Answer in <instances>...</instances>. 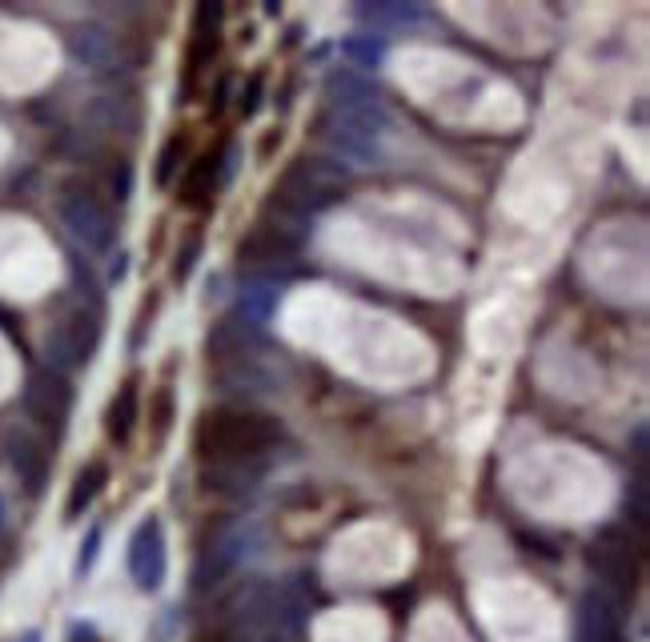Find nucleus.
Instances as JSON below:
<instances>
[{"instance_id":"11","label":"nucleus","mask_w":650,"mask_h":642,"mask_svg":"<svg viewBox=\"0 0 650 642\" xmlns=\"http://www.w3.org/2000/svg\"><path fill=\"white\" fill-rule=\"evenodd\" d=\"M265 458L261 462H205L201 466V482L225 498H249L261 478H265Z\"/></svg>"},{"instance_id":"26","label":"nucleus","mask_w":650,"mask_h":642,"mask_svg":"<svg viewBox=\"0 0 650 642\" xmlns=\"http://www.w3.org/2000/svg\"><path fill=\"white\" fill-rule=\"evenodd\" d=\"M153 313H157V301H153V305H145V309H141V317H137V330H133V342H129L133 350H141V346H145V330H153V326H149Z\"/></svg>"},{"instance_id":"8","label":"nucleus","mask_w":650,"mask_h":642,"mask_svg":"<svg viewBox=\"0 0 650 642\" xmlns=\"http://www.w3.org/2000/svg\"><path fill=\"white\" fill-rule=\"evenodd\" d=\"M25 410L45 434L61 438L69 426V414H73V386L65 382V374H57V370L37 374L25 390Z\"/></svg>"},{"instance_id":"18","label":"nucleus","mask_w":650,"mask_h":642,"mask_svg":"<svg viewBox=\"0 0 650 642\" xmlns=\"http://www.w3.org/2000/svg\"><path fill=\"white\" fill-rule=\"evenodd\" d=\"M105 482H109V466L105 462H89L81 474H77V482H73V490H69V502H65V518L73 522V518H81L93 502H97V494L105 490Z\"/></svg>"},{"instance_id":"2","label":"nucleus","mask_w":650,"mask_h":642,"mask_svg":"<svg viewBox=\"0 0 650 642\" xmlns=\"http://www.w3.org/2000/svg\"><path fill=\"white\" fill-rule=\"evenodd\" d=\"M346 177H350V169H346L342 161L301 157V161H293V165L285 169V177L277 181L269 205L281 209V213H289V217L309 221L317 209H325V205H334V201H338Z\"/></svg>"},{"instance_id":"30","label":"nucleus","mask_w":650,"mask_h":642,"mask_svg":"<svg viewBox=\"0 0 650 642\" xmlns=\"http://www.w3.org/2000/svg\"><path fill=\"white\" fill-rule=\"evenodd\" d=\"M21 642H41V630H29V634H25Z\"/></svg>"},{"instance_id":"7","label":"nucleus","mask_w":650,"mask_h":642,"mask_svg":"<svg viewBox=\"0 0 650 642\" xmlns=\"http://www.w3.org/2000/svg\"><path fill=\"white\" fill-rule=\"evenodd\" d=\"M129 574L137 582V590L153 594L165 586V574H169V546H165V526L161 518H141L133 538H129Z\"/></svg>"},{"instance_id":"25","label":"nucleus","mask_w":650,"mask_h":642,"mask_svg":"<svg viewBox=\"0 0 650 642\" xmlns=\"http://www.w3.org/2000/svg\"><path fill=\"white\" fill-rule=\"evenodd\" d=\"M109 185H113L117 201H129V193H133V169H129V161H117L109 169Z\"/></svg>"},{"instance_id":"3","label":"nucleus","mask_w":650,"mask_h":642,"mask_svg":"<svg viewBox=\"0 0 650 642\" xmlns=\"http://www.w3.org/2000/svg\"><path fill=\"white\" fill-rule=\"evenodd\" d=\"M97 342H101V313L93 305H77L49 326L45 358L53 362V370H81L93 362Z\"/></svg>"},{"instance_id":"27","label":"nucleus","mask_w":650,"mask_h":642,"mask_svg":"<svg viewBox=\"0 0 650 642\" xmlns=\"http://www.w3.org/2000/svg\"><path fill=\"white\" fill-rule=\"evenodd\" d=\"M169 418H173V398H169V390H165V394L157 398V438H165Z\"/></svg>"},{"instance_id":"16","label":"nucleus","mask_w":650,"mask_h":642,"mask_svg":"<svg viewBox=\"0 0 650 642\" xmlns=\"http://www.w3.org/2000/svg\"><path fill=\"white\" fill-rule=\"evenodd\" d=\"M225 181H229V177H225V161L201 157V161H193V169L185 173L181 201H185V205H205V201L217 193V185H225Z\"/></svg>"},{"instance_id":"14","label":"nucleus","mask_w":650,"mask_h":642,"mask_svg":"<svg viewBox=\"0 0 650 642\" xmlns=\"http://www.w3.org/2000/svg\"><path fill=\"white\" fill-rule=\"evenodd\" d=\"M217 33H221V5H201L193 17V41H189V77L205 69L217 53Z\"/></svg>"},{"instance_id":"29","label":"nucleus","mask_w":650,"mask_h":642,"mask_svg":"<svg viewBox=\"0 0 650 642\" xmlns=\"http://www.w3.org/2000/svg\"><path fill=\"white\" fill-rule=\"evenodd\" d=\"M69 642H97V630H93L89 622H77V626L69 630Z\"/></svg>"},{"instance_id":"5","label":"nucleus","mask_w":650,"mask_h":642,"mask_svg":"<svg viewBox=\"0 0 650 642\" xmlns=\"http://www.w3.org/2000/svg\"><path fill=\"white\" fill-rule=\"evenodd\" d=\"M57 213L65 221V229L89 249V253H109L117 241V221L109 213V205L85 189V185H65L57 197Z\"/></svg>"},{"instance_id":"12","label":"nucleus","mask_w":650,"mask_h":642,"mask_svg":"<svg viewBox=\"0 0 650 642\" xmlns=\"http://www.w3.org/2000/svg\"><path fill=\"white\" fill-rule=\"evenodd\" d=\"M217 386L225 394H273L277 390V378L261 366L257 354H241V358L217 362Z\"/></svg>"},{"instance_id":"17","label":"nucleus","mask_w":650,"mask_h":642,"mask_svg":"<svg viewBox=\"0 0 650 642\" xmlns=\"http://www.w3.org/2000/svg\"><path fill=\"white\" fill-rule=\"evenodd\" d=\"M137 406H141V394H137V382H125L117 390V398L109 402V414H105V426H109V438L113 442H129L133 438V426H137Z\"/></svg>"},{"instance_id":"20","label":"nucleus","mask_w":650,"mask_h":642,"mask_svg":"<svg viewBox=\"0 0 650 642\" xmlns=\"http://www.w3.org/2000/svg\"><path fill=\"white\" fill-rule=\"evenodd\" d=\"M73 53H77L85 65L101 69V73L117 65V41L105 37L101 29H85V33H77V37H73Z\"/></svg>"},{"instance_id":"4","label":"nucleus","mask_w":650,"mask_h":642,"mask_svg":"<svg viewBox=\"0 0 650 642\" xmlns=\"http://www.w3.org/2000/svg\"><path fill=\"white\" fill-rule=\"evenodd\" d=\"M590 566L602 582V594L610 598H622L630 602L634 590H638V578H642V566H638V546L630 542V534L622 526H606L598 530V538L590 542Z\"/></svg>"},{"instance_id":"28","label":"nucleus","mask_w":650,"mask_h":642,"mask_svg":"<svg viewBox=\"0 0 650 642\" xmlns=\"http://www.w3.org/2000/svg\"><path fill=\"white\" fill-rule=\"evenodd\" d=\"M257 105H261V81H249V89L241 97V113L249 117V113H257Z\"/></svg>"},{"instance_id":"9","label":"nucleus","mask_w":650,"mask_h":642,"mask_svg":"<svg viewBox=\"0 0 650 642\" xmlns=\"http://www.w3.org/2000/svg\"><path fill=\"white\" fill-rule=\"evenodd\" d=\"M0 446H5V458H9L13 474L21 478V486H25L29 494H41V490H45V478H49L45 442H41L29 426H9L5 438H0Z\"/></svg>"},{"instance_id":"13","label":"nucleus","mask_w":650,"mask_h":642,"mask_svg":"<svg viewBox=\"0 0 650 642\" xmlns=\"http://www.w3.org/2000/svg\"><path fill=\"white\" fill-rule=\"evenodd\" d=\"M249 538H253V534H249V530H241V526H237V530H225V534H221V538H217V542H213V546L201 554V566H197V586H201V590L217 586V582H221V578H225V574H229V570H233V566L245 558Z\"/></svg>"},{"instance_id":"1","label":"nucleus","mask_w":650,"mask_h":642,"mask_svg":"<svg viewBox=\"0 0 650 642\" xmlns=\"http://www.w3.org/2000/svg\"><path fill=\"white\" fill-rule=\"evenodd\" d=\"M281 430L269 414L221 406L197 426V454L205 462H261L277 446Z\"/></svg>"},{"instance_id":"6","label":"nucleus","mask_w":650,"mask_h":642,"mask_svg":"<svg viewBox=\"0 0 650 642\" xmlns=\"http://www.w3.org/2000/svg\"><path fill=\"white\" fill-rule=\"evenodd\" d=\"M305 241V221L301 217H289L281 209H265V217L249 229V237L241 241L237 257L241 261H253V265H265V261H285L301 249Z\"/></svg>"},{"instance_id":"10","label":"nucleus","mask_w":650,"mask_h":642,"mask_svg":"<svg viewBox=\"0 0 650 642\" xmlns=\"http://www.w3.org/2000/svg\"><path fill=\"white\" fill-rule=\"evenodd\" d=\"M574 642H626L614 598H606L602 590H586L578 598V606H574Z\"/></svg>"},{"instance_id":"15","label":"nucleus","mask_w":650,"mask_h":642,"mask_svg":"<svg viewBox=\"0 0 650 642\" xmlns=\"http://www.w3.org/2000/svg\"><path fill=\"white\" fill-rule=\"evenodd\" d=\"M273 305H277V285H269V281H249V285L241 289L237 309H233L229 317H237L245 330L261 334L265 321H269V313H273Z\"/></svg>"},{"instance_id":"19","label":"nucleus","mask_w":650,"mask_h":642,"mask_svg":"<svg viewBox=\"0 0 650 642\" xmlns=\"http://www.w3.org/2000/svg\"><path fill=\"white\" fill-rule=\"evenodd\" d=\"M354 17L362 21V25H370L374 33H382V29H410V25H422V9L418 5H362V9H354Z\"/></svg>"},{"instance_id":"21","label":"nucleus","mask_w":650,"mask_h":642,"mask_svg":"<svg viewBox=\"0 0 650 642\" xmlns=\"http://www.w3.org/2000/svg\"><path fill=\"white\" fill-rule=\"evenodd\" d=\"M342 53H346V57H350L358 69H378L386 49H382V41H374V37H358V41H346V45H342Z\"/></svg>"},{"instance_id":"23","label":"nucleus","mask_w":650,"mask_h":642,"mask_svg":"<svg viewBox=\"0 0 650 642\" xmlns=\"http://www.w3.org/2000/svg\"><path fill=\"white\" fill-rule=\"evenodd\" d=\"M101 538H105L101 526H93V530L85 534V542H81V550H77V566H73L77 578H85V574L93 570V562H97V554H101Z\"/></svg>"},{"instance_id":"22","label":"nucleus","mask_w":650,"mask_h":642,"mask_svg":"<svg viewBox=\"0 0 650 642\" xmlns=\"http://www.w3.org/2000/svg\"><path fill=\"white\" fill-rule=\"evenodd\" d=\"M201 245H205V241H201V233H189V237H185V245L177 249V261H173V277H177V281H185V277L197 269Z\"/></svg>"},{"instance_id":"24","label":"nucleus","mask_w":650,"mask_h":642,"mask_svg":"<svg viewBox=\"0 0 650 642\" xmlns=\"http://www.w3.org/2000/svg\"><path fill=\"white\" fill-rule=\"evenodd\" d=\"M177 157H181V137L165 141V149H161V157H157V181H161V185L173 181V173H177Z\"/></svg>"}]
</instances>
